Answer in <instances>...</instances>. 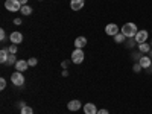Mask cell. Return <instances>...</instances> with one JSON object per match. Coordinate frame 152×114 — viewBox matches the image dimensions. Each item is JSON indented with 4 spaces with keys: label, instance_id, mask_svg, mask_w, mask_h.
<instances>
[{
    "label": "cell",
    "instance_id": "6da1fadb",
    "mask_svg": "<svg viewBox=\"0 0 152 114\" xmlns=\"http://www.w3.org/2000/svg\"><path fill=\"white\" fill-rule=\"evenodd\" d=\"M120 32H122L126 38H134V37L137 35L138 29H137V26H135L134 23H125L123 26H122V29H120Z\"/></svg>",
    "mask_w": 152,
    "mask_h": 114
},
{
    "label": "cell",
    "instance_id": "7a4b0ae2",
    "mask_svg": "<svg viewBox=\"0 0 152 114\" xmlns=\"http://www.w3.org/2000/svg\"><path fill=\"white\" fill-rule=\"evenodd\" d=\"M11 82L14 84L15 87H21L24 84V76L21 72H14L11 75Z\"/></svg>",
    "mask_w": 152,
    "mask_h": 114
},
{
    "label": "cell",
    "instance_id": "3957f363",
    "mask_svg": "<svg viewBox=\"0 0 152 114\" xmlns=\"http://www.w3.org/2000/svg\"><path fill=\"white\" fill-rule=\"evenodd\" d=\"M5 8L11 12H17L21 9V3L18 2V0H6L5 2Z\"/></svg>",
    "mask_w": 152,
    "mask_h": 114
},
{
    "label": "cell",
    "instance_id": "277c9868",
    "mask_svg": "<svg viewBox=\"0 0 152 114\" xmlns=\"http://www.w3.org/2000/svg\"><path fill=\"white\" fill-rule=\"evenodd\" d=\"M84 52H82V49H75L73 52H72V62H75V64H81V62L84 61Z\"/></svg>",
    "mask_w": 152,
    "mask_h": 114
},
{
    "label": "cell",
    "instance_id": "5b68a950",
    "mask_svg": "<svg viewBox=\"0 0 152 114\" xmlns=\"http://www.w3.org/2000/svg\"><path fill=\"white\" fill-rule=\"evenodd\" d=\"M148 38H149V32L145 31V29H142V31L137 32V35L134 37V40L137 41V44H140V43H146Z\"/></svg>",
    "mask_w": 152,
    "mask_h": 114
},
{
    "label": "cell",
    "instance_id": "8992f818",
    "mask_svg": "<svg viewBox=\"0 0 152 114\" xmlns=\"http://www.w3.org/2000/svg\"><path fill=\"white\" fill-rule=\"evenodd\" d=\"M105 34L110 35V37L117 35V34H119V26H117V24H114V23L107 24V26H105Z\"/></svg>",
    "mask_w": 152,
    "mask_h": 114
},
{
    "label": "cell",
    "instance_id": "52a82bcc",
    "mask_svg": "<svg viewBox=\"0 0 152 114\" xmlns=\"http://www.w3.org/2000/svg\"><path fill=\"white\" fill-rule=\"evenodd\" d=\"M138 64L143 67V70L145 69H149V67H152V58H149L148 55H143L140 59H138Z\"/></svg>",
    "mask_w": 152,
    "mask_h": 114
},
{
    "label": "cell",
    "instance_id": "ba28073f",
    "mask_svg": "<svg viewBox=\"0 0 152 114\" xmlns=\"http://www.w3.org/2000/svg\"><path fill=\"white\" fill-rule=\"evenodd\" d=\"M9 41H11L12 44H20V43L23 41V34H20V32H12V34L9 35Z\"/></svg>",
    "mask_w": 152,
    "mask_h": 114
},
{
    "label": "cell",
    "instance_id": "9c48e42d",
    "mask_svg": "<svg viewBox=\"0 0 152 114\" xmlns=\"http://www.w3.org/2000/svg\"><path fill=\"white\" fill-rule=\"evenodd\" d=\"M82 108H84V113H85V114H97V111H99L97 107H96L94 104H91V102L85 104Z\"/></svg>",
    "mask_w": 152,
    "mask_h": 114
},
{
    "label": "cell",
    "instance_id": "30bf717a",
    "mask_svg": "<svg viewBox=\"0 0 152 114\" xmlns=\"http://www.w3.org/2000/svg\"><path fill=\"white\" fill-rule=\"evenodd\" d=\"M28 67H29V64H28V61H24V59H18L17 62H15V70L17 72H26L28 70Z\"/></svg>",
    "mask_w": 152,
    "mask_h": 114
},
{
    "label": "cell",
    "instance_id": "8fae6325",
    "mask_svg": "<svg viewBox=\"0 0 152 114\" xmlns=\"http://www.w3.org/2000/svg\"><path fill=\"white\" fill-rule=\"evenodd\" d=\"M85 5V0H70V8L73 11H79Z\"/></svg>",
    "mask_w": 152,
    "mask_h": 114
},
{
    "label": "cell",
    "instance_id": "7c38bea8",
    "mask_svg": "<svg viewBox=\"0 0 152 114\" xmlns=\"http://www.w3.org/2000/svg\"><path fill=\"white\" fill-rule=\"evenodd\" d=\"M87 46V38L85 37H78L75 40V47L76 49H84Z\"/></svg>",
    "mask_w": 152,
    "mask_h": 114
},
{
    "label": "cell",
    "instance_id": "4fadbf2b",
    "mask_svg": "<svg viewBox=\"0 0 152 114\" xmlns=\"http://www.w3.org/2000/svg\"><path fill=\"white\" fill-rule=\"evenodd\" d=\"M81 107H82V104L79 102V100H76V99H75V100H70V102L67 104V108H69L70 111H78Z\"/></svg>",
    "mask_w": 152,
    "mask_h": 114
},
{
    "label": "cell",
    "instance_id": "5bb4252c",
    "mask_svg": "<svg viewBox=\"0 0 152 114\" xmlns=\"http://www.w3.org/2000/svg\"><path fill=\"white\" fill-rule=\"evenodd\" d=\"M151 49H152V47H151L149 43H140V44H138V52L143 53V55H148Z\"/></svg>",
    "mask_w": 152,
    "mask_h": 114
},
{
    "label": "cell",
    "instance_id": "9a60e30c",
    "mask_svg": "<svg viewBox=\"0 0 152 114\" xmlns=\"http://www.w3.org/2000/svg\"><path fill=\"white\" fill-rule=\"evenodd\" d=\"M8 58H9V50L8 49H2L0 50V62H2V64H6Z\"/></svg>",
    "mask_w": 152,
    "mask_h": 114
},
{
    "label": "cell",
    "instance_id": "2e32d148",
    "mask_svg": "<svg viewBox=\"0 0 152 114\" xmlns=\"http://www.w3.org/2000/svg\"><path fill=\"white\" fill-rule=\"evenodd\" d=\"M125 40H126V37H125L122 32H119L117 35H114V41H116L117 44H122V43H125Z\"/></svg>",
    "mask_w": 152,
    "mask_h": 114
},
{
    "label": "cell",
    "instance_id": "e0dca14e",
    "mask_svg": "<svg viewBox=\"0 0 152 114\" xmlns=\"http://www.w3.org/2000/svg\"><path fill=\"white\" fill-rule=\"evenodd\" d=\"M20 11H21L23 15H31V14H32V8H31L29 5H23Z\"/></svg>",
    "mask_w": 152,
    "mask_h": 114
},
{
    "label": "cell",
    "instance_id": "ac0fdd59",
    "mask_svg": "<svg viewBox=\"0 0 152 114\" xmlns=\"http://www.w3.org/2000/svg\"><path fill=\"white\" fill-rule=\"evenodd\" d=\"M20 114H34V110L31 108V107H21V111H20Z\"/></svg>",
    "mask_w": 152,
    "mask_h": 114
},
{
    "label": "cell",
    "instance_id": "d6986e66",
    "mask_svg": "<svg viewBox=\"0 0 152 114\" xmlns=\"http://www.w3.org/2000/svg\"><path fill=\"white\" fill-rule=\"evenodd\" d=\"M17 61H18V59H15V55L9 53V58H8V61H6V64H9V66L14 64V66H15V62H17Z\"/></svg>",
    "mask_w": 152,
    "mask_h": 114
},
{
    "label": "cell",
    "instance_id": "ffe728a7",
    "mask_svg": "<svg viewBox=\"0 0 152 114\" xmlns=\"http://www.w3.org/2000/svg\"><path fill=\"white\" fill-rule=\"evenodd\" d=\"M8 50H9V53L15 55V53H17V50H18V47H17V44H11V46L8 47Z\"/></svg>",
    "mask_w": 152,
    "mask_h": 114
},
{
    "label": "cell",
    "instance_id": "44dd1931",
    "mask_svg": "<svg viewBox=\"0 0 152 114\" xmlns=\"http://www.w3.org/2000/svg\"><path fill=\"white\" fill-rule=\"evenodd\" d=\"M28 64H29L31 67H35V66L38 64V59H37V58H29V59H28Z\"/></svg>",
    "mask_w": 152,
    "mask_h": 114
},
{
    "label": "cell",
    "instance_id": "7402d4cb",
    "mask_svg": "<svg viewBox=\"0 0 152 114\" xmlns=\"http://www.w3.org/2000/svg\"><path fill=\"white\" fill-rule=\"evenodd\" d=\"M5 88H6V79L2 78L0 79V90H5Z\"/></svg>",
    "mask_w": 152,
    "mask_h": 114
},
{
    "label": "cell",
    "instance_id": "603a6c76",
    "mask_svg": "<svg viewBox=\"0 0 152 114\" xmlns=\"http://www.w3.org/2000/svg\"><path fill=\"white\" fill-rule=\"evenodd\" d=\"M0 40H2V41L6 40V32H5V29H0Z\"/></svg>",
    "mask_w": 152,
    "mask_h": 114
},
{
    "label": "cell",
    "instance_id": "cb8c5ba5",
    "mask_svg": "<svg viewBox=\"0 0 152 114\" xmlns=\"http://www.w3.org/2000/svg\"><path fill=\"white\" fill-rule=\"evenodd\" d=\"M140 70H143V67H142L140 64H135V66H134V72H135V73H138Z\"/></svg>",
    "mask_w": 152,
    "mask_h": 114
},
{
    "label": "cell",
    "instance_id": "d4e9b609",
    "mask_svg": "<svg viewBox=\"0 0 152 114\" xmlns=\"http://www.w3.org/2000/svg\"><path fill=\"white\" fill-rule=\"evenodd\" d=\"M97 114H110V113H108V110H99Z\"/></svg>",
    "mask_w": 152,
    "mask_h": 114
},
{
    "label": "cell",
    "instance_id": "484cf974",
    "mask_svg": "<svg viewBox=\"0 0 152 114\" xmlns=\"http://www.w3.org/2000/svg\"><path fill=\"white\" fill-rule=\"evenodd\" d=\"M14 24H17V26H20V24H21V18H15V20H14Z\"/></svg>",
    "mask_w": 152,
    "mask_h": 114
},
{
    "label": "cell",
    "instance_id": "4316f807",
    "mask_svg": "<svg viewBox=\"0 0 152 114\" xmlns=\"http://www.w3.org/2000/svg\"><path fill=\"white\" fill-rule=\"evenodd\" d=\"M18 2L21 3V6H23V5H28V0H18Z\"/></svg>",
    "mask_w": 152,
    "mask_h": 114
},
{
    "label": "cell",
    "instance_id": "83f0119b",
    "mask_svg": "<svg viewBox=\"0 0 152 114\" xmlns=\"http://www.w3.org/2000/svg\"><path fill=\"white\" fill-rule=\"evenodd\" d=\"M67 66H69V62H67V61L62 62V67H64V69H67Z\"/></svg>",
    "mask_w": 152,
    "mask_h": 114
},
{
    "label": "cell",
    "instance_id": "f1b7e54d",
    "mask_svg": "<svg viewBox=\"0 0 152 114\" xmlns=\"http://www.w3.org/2000/svg\"><path fill=\"white\" fill-rule=\"evenodd\" d=\"M148 56H149V58H152V49L149 50V53H148Z\"/></svg>",
    "mask_w": 152,
    "mask_h": 114
},
{
    "label": "cell",
    "instance_id": "f546056e",
    "mask_svg": "<svg viewBox=\"0 0 152 114\" xmlns=\"http://www.w3.org/2000/svg\"><path fill=\"white\" fill-rule=\"evenodd\" d=\"M149 44H151V47H152V41H151V43H149Z\"/></svg>",
    "mask_w": 152,
    "mask_h": 114
},
{
    "label": "cell",
    "instance_id": "4dcf8cb0",
    "mask_svg": "<svg viewBox=\"0 0 152 114\" xmlns=\"http://www.w3.org/2000/svg\"><path fill=\"white\" fill-rule=\"evenodd\" d=\"M151 34H152V31H151Z\"/></svg>",
    "mask_w": 152,
    "mask_h": 114
},
{
    "label": "cell",
    "instance_id": "1f68e13d",
    "mask_svg": "<svg viewBox=\"0 0 152 114\" xmlns=\"http://www.w3.org/2000/svg\"><path fill=\"white\" fill-rule=\"evenodd\" d=\"M40 2H41V0H40Z\"/></svg>",
    "mask_w": 152,
    "mask_h": 114
}]
</instances>
